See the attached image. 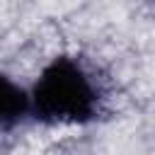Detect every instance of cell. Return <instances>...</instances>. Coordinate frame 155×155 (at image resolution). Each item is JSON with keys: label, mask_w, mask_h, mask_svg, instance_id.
<instances>
[{"label": "cell", "mask_w": 155, "mask_h": 155, "mask_svg": "<svg viewBox=\"0 0 155 155\" xmlns=\"http://www.w3.org/2000/svg\"><path fill=\"white\" fill-rule=\"evenodd\" d=\"M31 114L46 124H85L97 111V90L73 58L51 61L29 94Z\"/></svg>", "instance_id": "6da1fadb"}, {"label": "cell", "mask_w": 155, "mask_h": 155, "mask_svg": "<svg viewBox=\"0 0 155 155\" xmlns=\"http://www.w3.org/2000/svg\"><path fill=\"white\" fill-rule=\"evenodd\" d=\"M29 114V92H24L7 75H0V128H15Z\"/></svg>", "instance_id": "7a4b0ae2"}]
</instances>
